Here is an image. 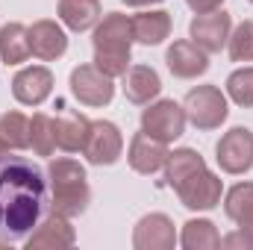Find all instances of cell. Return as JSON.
Instances as JSON below:
<instances>
[{
  "instance_id": "3957f363",
  "label": "cell",
  "mask_w": 253,
  "mask_h": 250,
  "mask_svg": "<svg viewBox=\"0 0 253 250\" xmlns=\"http://www.w3.org/2000/svg\"><path fill=\"white\" fill-rule=\"evenodd\" d=\"M129 47H132V24L121 12H109L94 30V65L115 77H124L129 68Z\"/></svg>"
},
{
  "instance_id": "6da1fadb",
  "label": "cell",
  "mask_w": 253,
  "mask_h": 250,
  "mask_svg": "<svg viewBox=\"0 0 253 250\" xmlns=\"http://www.w3.org/2000/svg\"><path fill=\"white\" fill-rule=\"evenodd\" d=\"M50 206L47 180L24 156L0 153V242L27 239Z\"/></svg>"
},
{
  "instance_id": "7a4b0ae2",
  "label": "cell",
  "mask_w": 253,
  "mask_h": 250,
  "mask_svg": "<svg viewBox=\"0 0 253 250\" xmlns=\"http://www.w3.org/2000/svg\"><path fill=\"white\" fill-rule=\"evenodd\" d=\"M165 180L177 191L186 209H215L221 203V180L206 168L203 156L191 147H180L168 153Z\"/></svg>"
},
{
  "instance_id": "9a60e30c",
  "label": "cell",
  "mask_w": 253,
  "mask_h": 250,
  "mask_svg": "<svg viewBox=\"0 0 253 250\" xmlns=\"http://www.w3.org/2000/svg\"><path fill=\"white\" fill-rule=\"evenodd\" d=\"M27 36H30V50H33V56H39V59H44V62H50V59H59L65 50H68V39H65L62 27L56 24V21H36L30 30H27Z\"/></svg>"
},
{
  "instance_id": "52a82bcc",
  "label": "cell",
  "mask_w": 253,
  "mask_h": 250,
  "mask_svg": "<svg viewBox=\"0 0 253 250\" xmlns=\"http://www.w3.org/2000/svg\"><path fill=\"white\" fill-rule=\"evenodd\" d=\"M71 91L85 106H106L115 97V83L97 65H80L71 71Z\"/></svg>"
},
{
  "instance_id": "1f68e13d",
  "label": "cell",
  "mask_w": 253,
  "mask_h": 250,
  "mask_svg": "<svg viewBox=\"0 0 253 250\" xmlns=\"http://www.w3.org/2000/svg\"><path fill=\"white\" fill-rule=\"evenodd\" d=\"M6 150H9V144H6V141L0 138V153H6Z\"/></svg>"
},
{
  "instance_id": "4dcf8cb0",
  "label": "cell",
  "mask_w": 253,
  "mask_h": 250,
  "mask_svg": "<svg viewBox=\"0 0 253 250\" xmlns=\"http://www.w3.org/2000/svg\"><path fill=\"white\" fill-rule=\"evenodd\" d=\"M242 230H248V233H253V218L248 221V224H242Z\"/></svg>"
},
{
  "instance_id": "5b68a950",
  "label": "cell",
  "mask_w": 253,
  "mask_h": 250,
  "mask_svg": "<svg viewBox=\"0 0 253 250\" xmlns=\"http://www.w3.org/2000/svg\"><path fill=\"white\" fill-rule=\"evenodd\" d=\"M186 118L197 129H218L227 121V97L221 94L218 85H197L186 94Z\"/></svg>"
},
{
  "instance_id": "e0dca14e",
  "label": "cell",
  "mask_w": 253,
  "mask_h": 250,
  "mask_svg": "<svg viewBox=\"0 0 253 250\" xmlns=\"http://www.w3.org/2000/svg\"><path fill=\"white\" fill-rule=\"evenodd\" d=\"M53 132H56V147H62L65 153H80L88 141L91 132V121L74 109H65L62 115L53 121Z\"/></svg>"
},
{
  "instance_id": "f546056e",
  "label": "cell",
  "mask_w": 253,
  "mask_h": 250,
  "mask_svg": "<svg viewBox=\"0 0 253 250\" xmlns=\"http://www.w3.org/2000/svg\"><path fill=\"white\" fill-rule=\"evenodd\" d=\"M126 6H150V3H159V0H124Z\"/></svg>"
},
{
  "instance_id": "8992f818",
  "label": "cell",
  "mask_w": 253,
  "mask_h": 250,
  "mask_svg": "<svg viewBox=\"0 0 253 250\" xmlns=\"http://www.w3.org/2000/svg\"><path fill=\"white\" fill-rule=\"evenodd\" d=\"M186 109L174 100H159V103H150L144 112H141V132H147L150 138L156 141H174L183 135L186 129Z\"/></svg>"
},
{
  "instance_id": "44dd1931",
  "label": "cell",
  "mask_w": 253,
  "mask_h": 250,
  "mask_svg": "<svg viewBox=\"0 0 253 250\" xmlns=\"http://www.w3.org/2000/svg\"><path fill=\"white\" fill-rule=\"evenodd\" d=\"M30 36H27V27L12 21L0 30V59L6 65H21L30 59Z\"/></svg>"
},
{
  "instance_id": "8fae6325",
  "label": "cell",
  "mask_w": 253,
  "mask_h": 250,
  "mask_svg": "<svg viewBox=\"0 0 253 250\" xmlns=\"http://www.w3.org/2000/svg\"><path fill=\"white\" fill-rule=\"evenodd\" d=\"M174 245H177V233H174V221L168 215L153 212L135 224V233H132L135 250H171Z\"/></svg>"
},
{
  "instance_id": "4316f807",
  "label": "cell",
  "mask_w": 253,
  "mask_h": 250,
  "mask_svg": "<svg viewBox=\"0 0 253 250\" xmlns=\"http://www.w3.org/2000/svg\"><path fill=\"white\" fill-rule=\"evenodd\" d=\"M227 94L239 103V106H253V68H239L230 74L227 80Z\"/></svg>"
},
{
  "instance_id": "ac0fdd59",
  "label": "cell",
  "mask_w": 253,
  "mask_h": 250,
  "mask_svg": "<svg viewBox=\"0 0 253 250\" xmlns=\"http://www.w3.org/2000/svg\"><path fill=\"white\" fill-rule=\"evenodd\" d=\"M162 91V80L153 68L147 65H135V68H126L124 74V97L135 106H144L150 103L156 94Z\"/></svg>"
},
{
  "instance_id": "5bb4252c",
  "label": "cell",
  "mask_w": 253,
  "mask_h": 250,
  "mask_svg": "<svg viewBox=\"0 0 253 250\" xmlns=\"http://www.w3.org/2000/svg\"><path fill=\"white\" fill-rule=\"evenodd\" d=\"M77 242L74 227L68 224L65 215H47L44 221H39V227L33 230V236L27 239L30 250H65Z\"/></svg>"
},
{
  "instance_id": "484cf974",
  "label": "cell",
  "mask_w": 253,
  "mask_h": 250,
  "mask_svg": "<svg viewBox=\"0 0 253 250\" xmlns=\"http://www.w3.org/2000/svg\"><path fill=\"white\" fill-rule=\"evenodd\" d=\"M233 62H253V21H242L236 33L227 39Z\"/></svg>"
},
{
  "instance_id": "9c48e42d",
  "label": "cell",
  "mask_w": 253,
  "mask_h": 250,
  "mask_svg": "<svg viewBox=\"0 0 253 250\" xmlns=\"http://www.w3.org/2000/svg\"><path fill=\"white\" fill-rule=\"evenodd\" d=\"M230 30H233V18H230L224 9L197 15L189 27L191 42H194L197 47H203L206 53H221V47H224L227 39H230Z\"/></svg>"
},
{
  "instance_id": "ffe728a7",
  "label": "cell",
  "mask_w": 253,
  "mask_h": 250,
  "mask_svg": "<svg viewBox=\"0 0 253 250\" xmlns=\"http://www.w3.org/2000/svg\"><path fill=\"white\" fill-rule=\"evenodd\" d=\"M59 18L68 30L85 33L100 21V0H59Z\"/></svg>"
},
{
  "instance_id": "cb8c5ba5",
  "label": "cell",
  "mask_w": 253,
  "mask_h": 250,
  "mask_svg": "<svg viewBox=\"0 0 253 250\" xmlns=\"http://www.w3.org/2000/svg\"><path fill=\"white\" fill-rule=\"evenodd\" d=\"M30 147L39 156H50L56 150V132H53V118L44 112H36L30 121Z\"/></svg>"
},
{
  "instance_id": "d6986e66",
  "label": "cell",
  "mask_w": 253,
  "mask_h": 250,
  "mask_svg": "<svg viewBox=\"0 0 253 250\" xmlns=\"http://www.w3.org/2000/svg\"><path fill=\"white\" fill-rule=\"evenodd\" d=\"M132 24V42L138 44H162L171 33V12L156 9V12H138L135 18H129Z\"/></svg>"
},
{
  "instance_id": "7c38bea8",
  "label": "cell",
  "mask_w": 253,
  "mask_h": 250,
  "mask_svg": "<svg viewBox=\"0 0 253 250\" xmlns=\"http://www.w3.org/2000/svg\"><path fill=\"white\" fill-rule=\"evenodd\" d=\"M50 91H53V74L42 65L18 71L15 80H12V94L24 106H42L50 97Z\"/></svg>"
},
{
  "instance_id": "83f0119b",
  "label": "cell",
  "mask_w": 253,
  "mask_h": 250,
  "mask_svg": "<svg viewBox=\"0 0 253 250\" xmlns=\"http://www.w3.org/2000/svg\"><path fill=\"white\" fill-rule=\"evenodd\" d=\"M221 248H230V250H253V233L248 230H236V233H230V236H224L221 239Z\"/></svg>"
},
{
  "instance_id": "f1b7e54d",
  "label": "cell",
  "mask_w": 253,
  "mask_h": 250,
  "mask_svg": "<svg viewBox=\"0 0 253 250\" xmlns=\"http://www.w3.org/2000/svg\"><path fill=\"white\" fill-rule=\"evenodd\" d=\"M186 3H189L191 12L203 15V12H215V9H221V3H224V0H186Z\"/></svg>"
},
{
  "instance_id": "d6a6232c",
  "label": "cell",
  "mask_w": 253,
  "mask_h": 250,
  "mask_svg": "<svg viewBox=\"0 0 253 250\" xmlns=\"http://www.w3.org/2000/svg\"><path fill=\"white\" fill-rule=\"evenodd\" d=\"M251 3H253V0H251Z\"/></svg>"
},
{
  "instance_id": "2e32d148",
  "label": "cell",
  "mask_w": 253,
  "mask_h": 250,
  "mask_svg": "<svg viewBox=\"0 0 253 250\" xmlns=\"http://www.w3.org/2000/svg\"><path fill=\"white\" fill-rule=\"evenodd\" d=\"M165 62L171 68L174 77L180 80H191V77H200L206 74L209 68V59H206V50L197 47L194 42H174L165 53Z\"/></svg>"
},
{
  "instance_id": "4fadbf2b",
  "label": "cell",
  "mask_w": 253,
  "mask_h": 250,
  "mask_svg": "<svg viewBox=\"0 0 253 250\" xmlns=\"http://www.w3.org/2000/svg\"><path fill=\"white\" fill-rule=\"evenodd\" d=\"M129 168L135 171V174H144V177H150V174H156V171H162L165 168V162H168V147H165V141H156V138H150L147 132H135L132 135V141H129Z\"/></svg>"
},
{
  "instance_id": "30bf717a",
  "label": "cell",
  "mask_w": 253,
  "mask_h": 250,
  "mask_svg": "<svg viewBox=\"0 0 253 250\" xmlns=\"http://www.w3.org/2000/svg\"><path fill=\"white\" fill-rule=\"evenodd\" d=\"M121 150H124V138H121L118 126L112 121H91L88 141L83 147V153L91 165H115Z\"/></svg>"
},
{
  "instance_id": "d4e9b609",
  "label": "cell",
  "mask_w": 253,
  "mask_h": 250,
  "mask_svg": "<svg viewBox=\"0 0 253 250\" xmlns=\"http://www.w3.org/2000/svg\"><path fill=\"white\" fill-rule=\"evenodd\" d=\"M0 138L12 147V150H24L30 147V118L21 112H6L0 118Z\"/></svg>"
},
{
  "instance_id": "ba28073f",
  "label": "cell",
  "mask_w": 253,
  "mask_h": 250,
  "mask_svg": "<svg viewBox=\"0 0 253 250\" xmlns=\"http://www.w3.org/2000/svg\"><path fill=\"white\" fill-rule=\"evenodd\" d=\"M215 159L221 165V171L227 174H245L253 168V132L248 126H233L230 132L221 135L218 147H215Z\"/></svg>"
},
{
  "instance_id": "277c9868",
  "label": "cell",
  "mask_w": 253,
  "mask_h": 250,
  "mask_svg": "<svg viewBox=\"0 0 253 250\" xmlns=\"http://www.w3.org/2000/svg\"><path fill=\"white\" fill-rule=\"evenodd\" d=\"M47 177H50V209L65 218L83 215L91 200L85 168L74 159H53L47 168Z\"/></svg>"
},
{
  "instance_id": "603a6c76",
  "label": "cell",
  "mask_w": 253,
  "mask_h": 250,
  "mask_svg": "<svg viewBox=\"0 0 253 250\" xmlns=\"http://www.w3.org/2000/svg\"><path fill=\"white\" fill-rule=\"evenodd\" d=\"M224 212L239 227L248 224L253 218V183H239V186L230 188L227 191V200H224Z\"/></svg>"
},
{
  "instance_id": "7402d4cb",
  "label": "cell",
  "mask_w": 253,
  "mask_h": 250,
  "mask_svg": "<svg viewBox=\"0 0 253 250\" xmlns=\"http://www.w3.org/2000/svg\"><path fill=\"white\" fill-rule=\"evenodd\" d=\"M180 245L186 250H215V248H221V236H218V230H215L212 221L197 218V221L183 224Z\"/></svg>"
}]
</instances>
